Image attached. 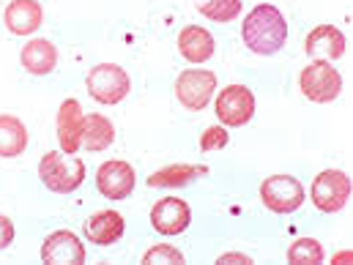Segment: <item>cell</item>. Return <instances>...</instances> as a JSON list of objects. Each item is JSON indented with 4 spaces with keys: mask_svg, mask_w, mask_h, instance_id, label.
Wrapping results in <instances>:
<instances>
[{
    "mask_svg": "<svg viewBox=\"0 0 353 265\" xmlns=\"http://www.w3.org/2000/svg\"><path fill=\"white\" fill-rule=\"evenodd\" d=\"M216 263L222 265H252V257H247V255H239V252H228V255H219V260Z\"/></svg>",
    "mask_w": 353,
    "mask_h": 265,
    "instance_id": "26",
    "label": "cell"
},
{
    "mask_svg": "<svg viewBox=\"0 0 353 265\" xmlns=\"http://www.w3.org/2000/svg\"><path fill=\"white\" fill-rule=\"evenodd\" d=\"M348 260L353 263V255H351V252H343V255H337V257H334V263H348Z\"/></svg>",
    "mask_w": 353,
    "mask_h": 265,
    "instance_id": "27",
    "label": "cell"
},
{
    "mask_svg": "<svg viewBox=\"0 0 353 265\" xmlns=\"http://www.w3.org/2000/svg\"><path fill=\"white\" fill-rule=\"evenodd\" d=\"M28 148V129L14 115H0V159H14Z\"/></svg>",
    "mask_w": 353,
    "mask_h": 265,
    "instance_id": "18",
    "label": "cell"
},
{
    "mask_svg": "<svg viewBox=\"0 0 353 265\" xmlns=\"http://www.w3.org/2000/svg\"><path fill=\"white\" fill-rule=\"evenodd\" d=\"M134 167L129 162H104L99 170H96V189L110 197V200H126L132 191H134Z\"/></svg>",
    "mask_w": 353,
    "mask_h": 265,
    "instance_id": "9",
    "label": "cell"
},
{
    "mask_svg": "<svg viewBox=\"0 0 353 265\" xmlns=\"http://www.w3.org/2000/svg\"><path fill=\"white\" fill-rule=\"evenodd\" d=\"M208 167L205 165H170L157 170L154 176H148V186L151 189H173V186H186L200 176H205Z\"/></svg>",
    "mask_w": 353,
    "mask_h": 265,
    "instance_id": "20",
    "label": "cell"
},
{
    "mask_svg": "<svg viewBox=\"0 0 353 265\" xmlns=\"http://www.w3.org/2000/svg\"><path fill=\"white\" fill-rule=\"evenodd\" d=\"M310 200L323 213H340L351 200V178L343 170H323L318 173L310 189Z\"/></svg>",
    "mask_w": 353,
    "mask_h": 265,
    "instance_id": "3",
    "label": "cell"
},
{
    "mask_svg": "<svg viewBox=\"0 0 353 265\" xmlns=\"http://www.w3.org/2000/svg\"><path fill=\"white\" fill-rule=\"evenodd\" d=\"M143 263L145 265H178L183 263V255L178 252L176 246H170V244H159V246H154V249H148L145 252V257H143Z\"/></svg>",
    "mask_w": 353,
    "mask_h": 265,
    "instance_id": "23",
    "label": "cell"
},
{
    "mask_svg": "<svg viewBox=\"0 0 353 265\" xmlns=\"http://www.w3.org/2000/svg\"><path fill=\"white\" fill-rule=\"evenodd\" d=\"M261 200L274 213H293L304 205L307 191L293 176H271L261 183Z\"/></svg>",
    "mask_w": 353,
    "mask_h": 265,
    "instance_id": "6",
    "label": "cell"
},
{
    "mask_svg": "<svg viewBox=\"0 0 353 265\" xmlns=\"http://www.w3.org/2000/svg\"><path fill=\"white\" fill-rule=\"evenodd\" d=\"M214 112H216L222 126L239 129V126L250 123L255 115V93L244 85H228V88L219 90Z\"/></svg>",
    "mask_w": 353,
    "mask_h": 265,
    "instance_id": "7",
    "label": "cell"
},
{
    "mask_svg": "<svg viewBox=\"0 0 353 265\" xmlns=\"http://www.w3.org/2000/svg\"><path fill=\"white\" fill-rule=\"evenodd\" d=\"M85 238L96 246H112L123 235V216L118 211H99L85 222Z\"/></svg>",
    "mask_w": 353,
    "mask_h": 265,
    "instance_id": "16",
    "label": "cell"
},
{
    "mask_svg": "<svg viewBox=\"0 0 353 265\" xmlns=\"http://www.w3.org/2000/svg\"><path fill=\"white\" fill-rule=\"evenodd\" d=\"M11 241H14V222H11L8 216H3V213H0V252H3V249H8V246H11Z\"/></svg>",
    "mask_w": 353,
    "mask_h": 265,
    "instance_id": "25",
    "label": "cell"
},
{
    "mask_svg": "<svg viewBox=\"0 0 353 265\" xmlns=\"http://www.w3.org/2000/svg\"><path fill=\"white\" fill-rule=\"evenodd\" d=\"M83 120L85 112L77 98H66L58 109V142L63 153H77L83 148Z\"/></svg>",
    "mask_w": 353,
    "mask_h": 265,
    "instance_id": "13",
    "label": "cell"
},
{
    "mask_svg": "<svg viewBox=\"0 0 353 265\" xmlns=\"http://www.w3.org/2000/svg\"><path fill=\"white\" fill-rule=\"evenodd\" d=\"M216 90V74L205 69H186L176 77V98L181 107L200 112Z\"/></svg>",
    "mask_w": 353,
    "mask_h": 265,
    "instance_id": "8",
    "label": "cell"
},
{
    "mask_svg": "<svg viewBox=\"0 0 353 265\" xmlns=\"http://www.w3.org/2000/svg\"><path fill=\"white\" fill-rule=\"evenodd\" d=\"M241 39L255 55H276L288 41V22L285 14L271 6L261 3L255 6L241 25Z\"/></svg>",
    "mask_w": 353,
    "mask_h": 265,
    "instance_id": "1",
    "label": "cell"
},
{
    "mask_svg": "<svg viewBox=\"0 0 353 265\" xmlns=\"http://www.w3.org/2000/svg\"><path fill=\"white\" fill-rule=\"evenodd\" d=\"M194 6L211 22H233L241 14V0H194Z\"/></svg>",
    "mask_w": 353,
    "mask_h": 265,
    "instance_id": "21",
    "label": "cell"
},
{
    "mask_svg": "<svg viewBox=\"0 0 353 265\" xmlns=\"http://www.w3.org/2000/svg\"><path fill=\"white\" fill-rule=\"evenodd\" d=\"M6 28L14 33V36H30L41 28L44 22V8L39 0H11L6 6Z\"/></svg>",
    "mask_w": 353,
    "mask_h": 265,
    "instance_id": "14",
    "label": "cell"
},
{
    "mask_svg": "<svg viewBox=\"0 0 353 265\" xmlns=\"http://www.w3.org/2000/svg\"><path fill=\"white\" fill-rule=\"evenodd\" d=\"M112 140H115V126H112L110 118H104L99 112L85 115V120H83V148L96 153V151L110 148Z\"/></svg>",
    "mask_w": 353,
    "mask_h": 265,
    "instance_id": "19",
    "label": "cell"
},
{
    "mask_svg": "<svg viewBox=\"0 0 353 265\" xmlns=\"http://www.w3.org/2000/svg\"><path fill=\"white\" fill-rule=\"evenodd\" d=\"M192 211L181 197H165L151 208V227L159 235H178L189 227Z\"/></svg>",
    "mask_w": 353,
    "mask_h": 265,
    "instance_id": "11",
    "label": "cell"
},
{
    "mask_svg": "<svg viewBox=\"0 0 353 265\" xmlns=\"http://www.w3.org/2000/svg\"><path fill=\"white\" fill-rule=\"evenodd\" d=\"M39 176L50 191L69 194L85 180V165L74 153L52 151V153H44V159L39 162Z\"/></svg>",
    "mask_w": 353,
    "mask_h": 265,
    "instance_id": "2",
    "label": "cell"
},
{
    "mask_svg": "<svg viewBox=\"0 0 353 265\" xmlns=\"http://www.w3.org/2000/svg\"><path fill=\"white\" fill-rule=\"evenodd\" d=\"M19 61L25 66L28 74H36V77H44V74H52L55 63H58V50L52 41L47 39H33L22 47L19 52Z\"/></svg>",
    "mask_w": 353,
    "mask_h": 265,
    "instance_id": "17",
    "label": "cell"
},
{
    "mask_svg": "<svg viewBox=\"0 0 353 265\" xmlns=\"http://www.w3.org/2000/svg\"><path fill=\"white\" fill-rule=\"evenodd\" d=\"M345 44L348 41H345V36H343L340 28H334V25H318L304 39V52L310 58H315V61L332 63V61H340L345 55Z\"/></svg>",
    "mask_w": 353,
    "mask_h": 265,
    "instance_id": "12",
    "label": "cell"
},
{
    "mask_svg": "<svg viewBox=\"0 0 353 265\" xmlns=\"http://www.w3.org/2000/svg\"><path fill=\"white\" fill-rule=\"evenodd\" d=\"M288 263L293 265H321L323 263V246L315 238H296L288 249Z\"/></svg>",
    "mask_w": 353,
    "mask_h": 265,
    "instance_id": "22",
    "label": "cell"
},
{
    "mask_svg": "<svg viewBox=\"0 0 353 265\" xmlns=\"http://www.w3.org/2000/svg\"><path fill=\"white\" fill-rule=\"evenodd\" d=\"M132 80L115 63H99L88 72V93L99 104H118L129 96Z\"/></svg>",
    "mask_w": 353,
    "mask_h": 265,
    "instance_id": "5",
    "label": "cell"
},
{
    "mask_svg": "<svg viewBox=\"0 0 353 265\" xmlns=\"http://www.w3.org/2000/svg\"><path fill=\"white\" fill-rule=\"evenodd\" d=\"M228 129L225 126H208L205 131H203V137H200V151H205V153H211V151H219V148H225L228 145Z\"/></svg>",
    "mask_w": 353,
    "mask_h": 265,
    "instance_id": "24",
    "label": "cell"
},
{
    "mask_svg": "<svg viewBox=\"0 0 353 265\" xmlns=\"http://www.w3.org/2000/svg\"><path fill=\"white\" fill-rule=\"evenodd\" d=\"M41 260L50 265H80L85 263V246L74 233L55 230L41 244Z\"/></svg>",
    "mask_w": 353,
    "mask_h": 265,
    "instance_id": "10",
    "label": "cell"
},
{
    "mask_svg": "<svg viewBox=\"0 0 353 265\" xmlns=\"http://www.w3.org/2000/svg\"><path fill=\"white\" fill-rule=\"evenodd\" d=\"M299 88L301 93L310 98V101H318V104H329L340 96L343 90V77L334 66H329L326 61H315L310 66L301 69L299 74Z\"/></svg>",
    "mask_w": 353,
    "mask_h": 265,
    "instance_id": "4",
    "label": "cell"
},
{
    "mask_svg": "<svg viewBox=\"0 0 353 265\" xmlns=\"http://www.w3.org/2000/svg\"><path fill=\"white\" fill-rule=\"evenodd\" d=\"M178 52L189 61V63H205V61H211L214 58V52H216V41H214V36L205 30V28H200V25H189V28H183L181 33H178Z\"/></svg>",
    "mask_w": 353,
    "mask_h": 265,
    "instance_id": "15",
    "label": "cell"
}]
</instances>
